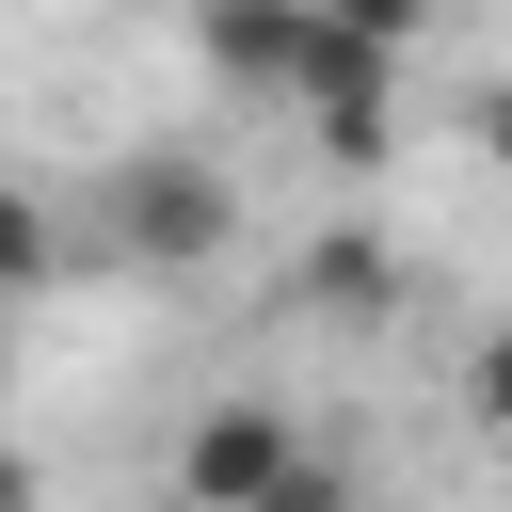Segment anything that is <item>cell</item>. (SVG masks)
Returning <instances> with one entry per match:
<instances>
[{"instance_id": "6", "label": "cell", "mask_w": 512, "mask_h": 512, "mask_svg": "<svg viewBox=\"0 0 512 512\" xmlns=\"http://www.w3.org/2000/svg\"><path fill=\"white\" fill-rule=\"evenodd\" d=\"M464 400H480V432H496V448H512V320H496V336H480V352H464Z\"/></svg>"}, {"instance_id": "5", "label": "cell", "mask_w": 512, "mask_h": 512, "mask_svg": "<svg viewBox=\"0 0 512 512\" xmlns=\"http://www.w3.org/2000/svg\"><path fill=\"white\" fill-rule=\"evenodd\" d=\"M48 272H64V224L32 176H0V288H48Z\"/></svg>"}, {"instance_id": "1", "label": "cell", "mask_w": 512, "mask_h": 512, "mask_svg": "<svg viewBox=\"0 0 512 512\" xmlns=\"http://www.w3.org/2000/svg\"><path fill=\"white\" fill-rule=\"evenodd\" d=\"M96 224H112L128 272H208V256H240V176L192 160V144H128L112 192H96Z\"/></svg>"}, {"instance_id": "4", "label": "cell", "mask_w": 512, "mask_h": 512, "mask_svg": "<svg viewBox=\"0 0 512 512\" xmlns=\"http://www.w3.org/2000/svg\"><path fill=\"white\" fill-rule=\"evenodd\" d=\"M304 304H320V320H384V304H400V256H384L368 224H320V240H304Z\"/></svg>"}, {"instance_id": "2", "label": "cell", "mask_w": 512, "mask_h": 512, "mask_svg": "<svg viewBox=\"0 0 512 512\" xmlns=\"http://www.w3.org/2000/svg\"><path fill=\"white\" fill-rule=\"evenodd\" d=\"M304 464H320V448H304V416H288L272 384H224V400L176 432V512H272Z\"/></svg>"}, {"instance_id": "8", "label": "cell", "mask_w": 512, "mask_h": 512, "mask_svg": "<svg viewBox=\"0 0 512 512\" xmlns=\"http://www.w3.org/2000/svg\"><path fill=\"white\" fill-rule=\"evenodd\" d=\"M480 160H496V176H512V80H496V96H480Z\"/></svg>"}, {"instance_id": "7", "label": "cell", "mask_w": 512, "mask_h": 512, "mask_svg": "<svg viewBox=\"0 0 512 512\" xmlns=\"http://www.w3.org/2000/svg\"><path fill=\"white\" fill-rule=\"evenodd\" d=\"M272 512H352V480H336V464H304V480H288Z\"/></svg>"}, {"instance_id": "3", "label": "cell", "mask_w": 512, "mask_h": 512, "mask_svg": "<svg viewBox=\"0 0 512 512\" xmlns=\"http://www.w3.org/2000/svg\"><path fill=\"white\" fill-rule=\"evenodd\" d=\"M192 48H208V80H240V96H304V80H320V16H304V0H208Z\"/></svg>"}]
</instances>
